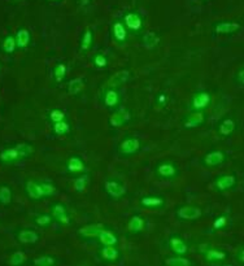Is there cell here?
<instances>
[{
	"label": "cell",
	"mask_w": 244,
	"mask_h": 266,
	"mask_svg": "<svg viewBox=\"0 0 244 266\" xmlns=\"http://www.w3.org/2000/svg\"><path fill=\"white\" fill-rule=\"evenodd\" d=\"M56 192H57V186L51 180L28 178L24 182V195L31 203H40L46 199L53 198Z\"/></svg>",
	"instance_id": "1"
},
{
	"label": "cell",
	"mask_w": 244,
	"mask_h": 266,
	"mask_svg": "<svg viewBox=\"0 0 244 266\" xmlns=\"http://www.w3.org/2000/svg\"><path fill=\"white\" fill-rule=\"evenodd\" d=\"M35 153V147L30 142H16L0 149V164L15 165L30 160Z\"/></svg>",
	"instance_id": "2"
},
{
	"label": "cell",
	"mask_w": 244,
	"mask_h": 266,
	"mask_svg": "<svg viewBox=\"0 0 244 266\" xmlns=\"http://www.w3.org/2000/svg\"><path fill=\"white\" fill-rule=\"evenodd\" d=\"M153 174L156 178L162 181H174L181 175V169L177 162L172 160L158 161L153 167Z\"/></svg>",
	"instance_id": "3"
},
{
	"label": "cell",
	"mask_w": 244,
	"mask_h": 266,
	"mask_svg": "<svg viewBox=\"0 0 244 266\" xmlns=\"http://www.w3.org/2000/svg\"><path fill=\"white\" fill-rule=\"evenodd\" d=\"M142 151V142L138 136L127 135L118 143L117 153L122 158H130Z\"/></svg>",
	"instance_id": "4"
},
{
	"label": "cell",
	"mask_w": 244,
	"mask_h": 266,
	"mask_svg": "<svg viewBox=\"0 0 244 266\" xmlns=\"http://www.w3.org/2000/svg\"><path fill=\"white\" fill-rule=\"evenodd\" d=\"M239 185V178L235 173H222L214 176L212 186L213 190L218 194L234 191Z\"/></svg>",
	"instance_id": "5"
},
{
	"label": "cell",
	"mask_w": 244,
	"mask_h": 266,
	"mask_svg": "<svg viewBox=\"0 0 244 266\" xmlns=\"http://www.w3.org/2000/svg\"><path fill=\"white\" fill-rule=\"evenodd\" d=\"M50 213L52 216L53 221L62 226H70L73 223V217L68 205L60 200H53L50 204Z\"/></svg>",
	"instance_id": "6"
},
{
	"label": "cell",
	"mask_w": 244,
	"mask_h": 266,
	"mask_svg": "<svg viewBox=\"0 0 244 266\" xmlns=\"http://www.w3.org/2000/svg\"><path fill=\"white\" fill-rule=\"evenodd\" d=\"M174 217L182 222H195L203 217V209L199 205L181 204L174 209Z\"/></svg>",
	"instance_id": "7"
},
{
	"label": "cell",
	"mask_w": 244,
	"mask_h": 266,
	"mask_svg": "<svg viewBox=\"0 0 244 266\" xmlns=\"http://www.w3.org/2000/svg\"><path fill=\"white\" fill-rule=\"evenodd\" d=\"M103 191L111 200H120L127 194V187L118 178H107L103 182Z\"/></svg>",
	"instance_id": "8"
},
{
	"label": "cell",
	"mask_w": 244,
	"mask_h": 266,
	"mask_svg": "<svg viewBox=\"0 0 244 266\" xmlns=\"http://www.w3.org/2000/svg\"><path fill=\"white\" fill-rule=\"evenodd\" d=\"M16 241L21 245H37L42 240L40 232L31 227H19L15 231Z\"/></svg>",
	"instance_id": "9"
},
{
	"label": "cell",
	"mask_w": 244,
	"mask_h": 266,
	"mask_svg": "<svg viewBox=\"0 0 244 266\" xmlns=\"http://www.w3.org/2000/svg\"><path fill=\"white\" fill-rule=\"evenodd\" d=\"M229 158V155L222 149H210L201 157V165L207 169H214L223 165Z\"/></svg>",
	"instance_id": "10"
},
{
	"label": "cell",
	"mask_w": 244,
	"mask_h": 266,
	"mask_svg": "<svg viewBox=\"0 0 244 266\" xmlns=\"http://www.w3.org/2000/svg\"><path fill=\"white\" fill-rule=\"evenodd\" d=\"M230 253L222 248H213L207 247L203 252V258L209 265H223L226 261L229 260Z\"/></svg>",
	"instance_id": "11"
},
{
	"label": "cell",
	"mask_w": 244,
	"mask_h": 266,
	"mask_svg": "<svg viewBox=\"0 0 244 266\" xmlns=\"http://www.w3.org/2000/svg\"><path fill=\"white\" fill-rule=\"evenodd\" d=\"M65 171L73 178L79 174L87 173V164L80 155H70L65 161Z\"/></svg>",
	"instance_id": "12"
},
{
	"label": "cell",
	"mask_w": 244,
	"mask_h": 266,
	"mask_svg": "<svg viewBox=\"0 0 244 266\" xmlns=\"http://www.w3.org/2000/svg\"><path fill=\"white\" fill-rule=\"evenodd\" d=\"M139 205L147 211L158 212L165 208L167 199L165 196L157 195V194H149V195H144L139 199Z\"/></svg>",
	"instance_id": "13"
},
{
	"label": "cell",
	"mask_w": 244,
	"mask_h": 266,
	"mask_svg": "<svg viewBox=\"0 0 244 266\" xmlns=\"http://www.w3.org/2000/svg\"><path fill=\"white\" fill-rule=\"evenodd\" d=\"M212 102H213L212 94L207 90H201L192 95L191 102H190V107H191V111L205 112L212 106Z\"/></svg>",
	"instance_id": "14"
},
{
	"label": "cell",
	"mask_w": 244,
	"mask_h": 266,
	"mask_svg": "<svg viewBox=\"0 0 244 266\" xmlns=\"http://www.w3.org/2000/svg\"><path fill=\"white\" fill-rule=\"evenodd\" d=\"M207 124V113L200 111H191L182 118V127L185 130H194Z\"/></svg>",
	"instance_id": "15"
},
{
	"label": "cell",
	"mask_w": 244,
	"mask_h": 266,
	"mask_svg": "<svg viewBox=\"0 0 244 266\" xmlns=\"http://www.w3.org/2000/svg\"><path fill=\"white\" fill-rule=\"evenodd\" d=\"M99 260L104 263H117L122 258V252L118 245H100L98 252Z\"/></svg>",
	"instance_id": "16"
},
{
	"label": "cell",
	"mask_w": 244,
	"mask_h": 266,
	"mask_svg": "<svg viewBox=\"0 0 244 266\" xmlns=\"http://www.w3.org/2000/svg\"><path fill=\"white\" fill-rule=\"evenodd\" d=\"M241 30V24L239 21H217L213 24V33L218 37L234 35Z\"/></svg>",
	"instance_id": "17"
},
{
	"label": "cell",
	"mask_w": 244,
	"mask_h": 266,
	"mask_svg": "<svg viewBox=\"0 0 244 266\" xmlns=\"http://www.w3.org/2000/svg\"><path fill=\"white\" fill-rule=\"evenodd\" d=\"M168 248L173 254H189L190 243L180 234H172L168 238Z\"/></svg>",
	"instance_id": "18"
},
{
	"label": "cell",
	"mask_w": 244,
	"mask_h": 266,
	"mask_svg": "<svg viewBox=\"0 0 244 266\" xmlns=\"http://www.w3.org/2000/svg\"><path fill=\"white\" fill-rule=\"evenodd\" d=\"M121 102H122L121 94L116 87H108V88H105L102 96V103L105 108L113 111V109H116L117 107H120Z\"/></svg>",
	"instance_id": "19"
},
{
	"label": "cell",
	"mask_w": 244,
	"mask_h": 266,
	"mask_svg": "<svg viewBox=\"0 0 244 266\" xmlns=\"http://www.w3.org/2000/svg\"><path fill=\"white\" fill-rule=\"evenodd\" d=\"M238 129V124L232 117H223L216 127V131L221 138H230Z\"/></svg>",
	"instance_id": "20"
},
{
	"label": "cell",
	"mask_w": 244,
	"mask_h": 266,
	"mask_svg": "<svg viewBox=\"0 0 244 266\" xmlns=\"http://www.w3.org/2000/svg\"><path fill=\"white\" fill-rule=\"evenodd\" d=\"M96 241L100 245H118L120 244V238H118L117 232L115 230L103 226L98 236H96Z\"/></svg>",
	"instance_id": "21"
},
{
	"label": "cell",
	"mask_w": 244,
	"mask_h": 266,
	"mask_svg": "<svg viewBox=\"0 0 244 266\" xmlns=\"http://www.w3.org/2000/svg\"><path fill=\"white\" fill-rule=\"evenodd\" d=\"M147 229V220L140 214H133L127 222V231L131 235H140Z\"/></svg>",
	"instance_id": "22"
},
{
	"label": "cell",
	"mask_w": 244,
	"mask_h": 266,
	"mask_svg": "<svg viewBox=\"0 0 244 266\" xmlns=\"http://www.w3.org/2000/svg\"><path fill=\"white\" fill-rule=\"evenodd\" d=\"M131 118H133V113L130 111H127V109H122V111H118L116 112V113H113V115L109 117L108 125L111 127H113V129H120V127L129 124L130 121H131Z\"/></svg>",
	"instance_id": "23"
},
{
	"label": "cell",
	"mask_w": 244,
	"mask_h": 266,
	"mask_svg": "<svg viewBox=\"0 0 244 266\" xmlns=\"http://www.w3.org/2000/svg\"><path fill=\"white\" fill-rule=\"evenodd\" d=\"M102 227L103 225H99V223L86 225V226H82L80 229H78L77 235L80 239H84V240H96V236L102 230Z\"/></svg>",
	"instance_id": "24"
},
{
	"label": "cell",
	"mask_w": 244,
	"mask_h": 266,
	"mask_svg": "<svg viewBox=\"0 0 244 266\" xmlns=\"http://www.w3.org/2000/svg\"><path fill=\"white\" fill-rule=\"evenodd\" d=\"M124 24L126 25V28H129L130 30L133 31H139L143 28V19L142 16L138 12L133 11L125 15L124 17Z\"/></svg>",
	"instance_id": "25"
},
{
	"label": "cell",
	"mask_w": 244,
	"mask_h": 266,
	"mask_svg": "<svg viewBox=\"0 0 244 266\" xmlns=\"http://www.w3.org/2000/svg\"><path fill=\"white\" fill-rule=\"evenodd\" d=\"M15 199V191L10 183H0V205L2 207H10Z\"/></svg>",
	"instance_id": "26"
},
{
	"label": "cell",
	"mask_w": 244,
	"mask_h": 266,
	"mask_svg": "<svg viewBox=\"0 0 244 266\" xmlns=\"http://www.w3.org/2000/svg\"><path fill=\"white\" fill-rule=\"evenodd\" d=\"M162 265L165 266H194L196 263L187 257V254H173V256L167 257L162 261Z\"/></svg>",
	"instance_id": "27"
},
{
	"label": "cell",
	"mask_w": 244,
	"mask_h": 266,
	"mask_svg": "<svg viewBox=\"0 0 244 266\" xmlns=\"http://www.w3.org/2000/svg\"><path fill=\"white\" fill-rule=\"evenodd\" d=\"M16 43H17V48L19 50H25L30 46L31 43V33L29 29L25 28H20L16 30Z\"/></svg>",
	"instance_id": "28"
},
{
	"label": "cell",
	"mask_w": 244,
	"mask_h": 266,
	"mask_svg": "<svg viewBox=\"0 0 244 266\" xmlns=\"http://www.w3.org/2000/svg\"><path fill=\"white\" fill-rule=\"evenodd\" d=\"M61 262L59 257L53 256V254H40L35 257L33 260L29 261V265L33 266H56Z\"/></svg>",
	"instance_id": "29"
},
{
	"label": "cell",
	"mask_w": 244,
	"mask_h": 266,
	"mask_svg": "<svg viewBox=\"0 0 244 266\" xmlns=\"http://www.w3.org/2000/svg\"><path fill=\"white\" fill-rule=\"evenodd\" d=\"M90 181L91 178L89 173L79 174V175L73 178V189H74L77 194H84L87 190V187H89V185H90Z\"/></svg>",
	"instance_id": "30"
},
{
	"label": "cell",
	"mask_w": 244,
	"mask_h": 266,
	"mask_svg": "<svg viewBox=\"0 0 244 266\" xmlns=\"http://www.w3.org/2000/svg\"><path fill=\"white\" fill-rule=\"evenodd\" d=\"M85 87H86V79L84 77H78L69 80L68 84H66V91H68L69 95L75 96L82 93L85 90Z\"/></svg>",
	"instance_id": "31"
},
{
	"label": "cell",
	"mask_w": 244,
	"mask_h": 266,
	"mask_svg": "<svg viewBox=\"0 0 244 266\" xmlns=\"http://www.w3.org/2000/svg\"><path fill=\"white\" fill-rule=\"evenodd\" d=\"M31 221H33V223H34L38 229H48V227L52 226V223L55 222L51 213H43V212L35 214Z\"/></svg>",
	"instance_id": "32"
},
{
	"label": "cell",
	"mask_w": 244,
	"mask_h": 266,
	"mask_svg": "<svg viewBox=\"0 0 244 266\" xmlns=\"http://www.w3.org/2000/svg\"><path fill=\"white\" fill-rule=\"evenodd\" d=\"M112 34L115 37V39L120 43H124L127 39V30H126V25L124 22L121 21H115L113 25H112Z\"/></svg>",
	"instance_id": "33"
},
{
	"label": "cell",
	"mask_w": 244,
	"mask_h": 266,
	"mask_svg": "<svg viewBox=\"0 0 244 266\" xmlns=\"http://www.w3.org/2000/svg\"><path fill=\"white\" fill-rule=\"evenodd\" d=\"M130 78H131V73L129 70H121L112 75L109 83H111V87H116L117 88V87L126 84L130 80Z\"/></svg>",
	"instance_id": "34"
},
{
	"label": "cell",
	"mask_w": 244,
	"mask_h": 266,
	"mask_svg": "<svg viewBox=\"0 0 244 266\" xmlns=\"http://www.w3.org/2000/svg\"><path fill=\"white\" fill-rule=\"evenodd\" d=\"M71 131V124L70 121L62 120L60 122H56V124H52V133L53 135L56 136H66L69 135Z\"/></svg>",
	"instance_id": "35"
},
{
	"label": "cell",
	"mask_w": 244,
	"mask_h": 266,
	"mask_svg": "<svg viewBox=\"0 0 244 266\" xmlns=\"http://www.w3.org/2000/svg\"><path fill=\"white\" fill-rule=\"evenodd\" d=\"M160 43V37L156 31H145L142 38V44L147 50H152Z\"/></svg>",
	"instance_id": "36"
},
{
	"label": "cell",
	"mask_w": 244,
	"mask_h": 266,
	"mask_svg": "<svg viewBox=\"0 0 244 266\" xmlns=\"http://www.w3.org/2000/svg\"><path fill=\"white\" fill-rule=\"evenodd\" d=\"M94 46V31L91 29H86V30L82 33V37H80V43L79 48L80 51L87 52L90 51Z\"/></svg>",
	"instance_id": "37"
},
{
	"label": "cell",
	"mask_w": 244,
	"mask_h": 266,
	"mask_svg": "<svg viewBox=\"0 0 244 266\" xmlns=\"http://www.w3.org/2000/svg\"><path fill=\"white\" fill-rule=\"evenodd\" d=\"M0 50L3 51L4 53H7V55H13L16 52V50H19L17 48V43H16L15 35H7L3 39V42H2V44H0Z\"/></svg>",
	"instance_id": "38"
},
{
	"label": "cell",
	"mask_w": 244,
	"mask_h": 266,
	"mask_svg": "<svg viewBox=\"0 0 244 266\" xmlns=\"http://www.w3.org/2000/svg\"><path fill=\"white\" fill-rule=\"evenodd\" d=\"M28 254L24 251H16L8 258V265L11 266H22V265H28L29 263Z\"/></svg>",
	"instance_id": "39"
},
{
	"label": "cell",
	"mask_w": 244,
	"mask_h": 266,
	"mask_svg": "<svg viewBox=\"0 0 244 266\" xmlns=\"http://www.w3.org/2000/svg\"><path fill=\"white\" fill-rule=\"evenodd\" d=\"M68 74V66L65 65L64 62H57L52 69V75L56 83H62Z\"/></svg>",
	"instance_id": "40"
},
{
	"label": "cell",
	"mask_w": 244,
	"mask_h": 266,
	"mask_svg": "<svg viewBox=\"0 0 244 266\" xmlns=\"http://www.w3.org/2000/svg\"><path fill=\"white\" fill-rule=\"evenodd\" d=\"M48 121H50L51 124H56V122H60L62 120H66V115H65V112L62 109L59 108H53L48 112Z\"/></svg>",
	"instance_id": "41"
},
{
	"label": "cell",
	"mask_w": 244,
	"mask_h": 266,
	"mask_svg": "<svg viewBox=\"0 0 244 266\" xmlns=\"http://www.w3.org/2000/svg\"><path fill=\"white\" fill-rule=\"evenodd\" d=\"M93 64L99 69H105L108 66V57L104 55V53H95L93 56Z\"/></svg>",
	"instance_id": "42"
},
{
	"label": "cell",
	"mask_w": 244,
	"mask_h": 266,
	"mask_svg": "<svg viewBox=\"0 0 244 266\" xmlns=\"http://www.w3.org/2000/svg\"><path fill=\"white\" fill-rule=\"evenodd\" d=\"M227 222H229V217L226 216V214H221L217 218H214L213 221V229L216 230H222L227 226Z\"/></svg>",
	"instance_id": "43"
},
{
	"label": "cell",
	"mask_w": 244,
	"mask_h": 266,
	"mask_svg": "<svg viewBox=\"0 0 244 266\" xmlns=\"http://www.w3.org/2000/svg\"><path fill=\"white\" fill-rule=\"evenodd\" d=\"M234 83L238 87H243L244 88V66L239 68L235 71L234 74Z\"/></svg>",
	"instance_id": "44"
},
{
	"label": "cell",
	"mask_w": 244,
	"mask_h": 266,
	"mask_svg": "<svg viewBox=\"0 0 244 266\" xmlns=\"http://www.w3.org/2000/svg\"><path fill=\"white\" fill-rule=\"evenodd\" d=\"M168 102H169V96H168L167 93H160L157 96H156V103H157V106L160 107H167Z\"/></svg>",
	"instance_id": "45"
},
{
	"label": "cell",
	"mask_w": 244,
	"mask_h": 266,
	"mask_svg": "<svg viewBox=\"0 0 244 266\" xmlns=\"http://www.w3.org/2000/svg\"><path fill=\"white\" fill-rule=\"evenodd\" d=\"M235 261L239 263V265L244 266V247L239 248L236 254H235Z\"/></svg>",
	"instance_id": "46"
},
{
	"label": "cell",
	"mask_w": 244,
	"mask_h": 266,
	"mask_svg": "<svg viewBox=\"0 0 244 266\" xmlns=\"http://www.w3.org/2000/svg\"><path fill=\"white\" fill-rule=\"evenodd\" d=\"M78 6L80 7H89L91 3H93V0H77Z\"/></svg>",
	"instance_id": "47"
},
{
	"label": "cell",
	"mask_w": 244,
	"mask_h": 266,
	"mask_svg": "<svg viewBox=\"0 0 244 266\" xmlns=\"http://www.w3.org/2000/svg\"><path fill=\"white\" fill-rule=\"evenodd\" d=\"M46 2H48V3H60L62 0H46Z\"/></svg>",
	"instance_id": "48"
},
{
	"label": "cell",
	"mask_w": 244,
	"mask_h": 266,
	"mask_svg": "<svg viewBox=\"0 0 244 266\" xmlns=\"http://www.w3.org/2000/svg\"><path fill=\"white\" fill-rule=\"evenodd\" d=\"M2 70H3V64L0 62V73H2Z\"/></svg>",
	"instance_id": "49"
},
{
	"label": "cell",
	"mask_w": 244,
	"mask_h": 266,
	"mask_svg": "<svg viewBox=\"0 0 244 266\" xmlns=\"http://www.w3.org/2000/svg\"><path fill=\"white\" fill-rule=\"evenodd\" d=\"M204 2H207V0H204Z\"/></svg>",
	"instance_id": "50"
}]
</instances>
